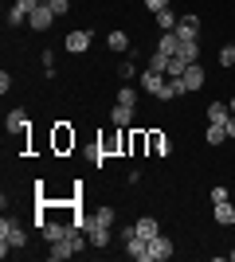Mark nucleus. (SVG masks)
Masks as SVG:
<instances>
[{
    "mask_svg": "<svg viewBox=\"0 0 235 262\" xmlns=\"http://www.w3.org/2000/svg\"><path fill=\"white\" fill-rule=\"evenodd\" d=\"M24 243H28V235H24L20 219L4 215V219H0V254H8V251H24Z\"/></svg>",
    "mask_w": 235,
    "mask_h": 262,
    "instance_id": "1",
    "label": "nucleus"
},
{
    "mask_svg": "<svg viewBox=\"0 0 235 262\" xmlns=\"http://www.w3.org/2000/svg\"><path fill=\"white\" fill-rule=\"evenodd\" d=\"M141 86H145L149 94H157L161 102H168V78L161 75V71H145V75H141Z\"/></svg>",
    "mask_w": 235,
    "mask_h": 262,
    "instance_id": "2",
    "label": "nucleus"
},
{
    "mask_svg": "<svg viewBox=\"0 0 235 262\" xmlns=\"http://www.w3.org/2000/svg\"><path fill=\"white\" fill-rule=\"evenodd\" d=\"M168 258H173V239L168 235L149 239V262H168Z\"/></svg>",
    "mask_w": 235,
    "mask_h": 262,
    "instance_id": "3",
    "label": "nucleus"
},
{
    "mask_svg": "<svg viewBox=\"0 0 235 262\" xmlns=\"http://www.w3.org/2000/svg\"><path fill=\"white\" fill-rule=\"evenodd\" d=\"M87 239H90V247L106 251V247H110V227H106V223H98V219H90V223H87Z\"/></svg>",
    "mask_w": 235,
    "mask_h": 262,
    "instance_id": "4",
    "label": "nucleus"
},
{
    "mask_svg": "<svg viewBox=\"0 0 235 262\" xmlns=\"http://www.w3.org/2000/svg\"><path fill=\"white\" fill-rule=\"evenodd\" d=\"M28 24H32V32H47V28L55 24V12H51V4L44 0V4H39V8L28 16Z\"/></svg>",
    "mask_w": 235,
    "mask_h": 262,
    "instance_id": "5",
    "label": "nucleus"
},
{
    "mask_svg": "<svg viewBox=\"0 0 235 262\" xmlns=\"http://www.w3.org/2000/svg\"><path fill=\"white\" fill-rule=\"evenodd\" d=\"M196 32H200V20H196V16H180V24H177V39L180 43H192Z\"/></svg>",
    "mask_w": 235,
    "mask_h": 262,
    "instance_id": "6",
    "label": "nucleus"
},
{
    "mask_svg": "<svg viewBox=\"0 0 235 262\" xmlns=\"http://www.w3.org/2000/svg\"><path fill=\"white\" fill-rule=\"evenodd\" d=\"M208 82V75H204V67L200 63H192L188 71H184V86H188V94H196V90Z\"/></svg>",
    "mask_w": 235,
    "mask_h": 262,
    "instance_id": "7",
    "label": "nucleus"
},
{
    "mask_svg": "<svg viewBox=\"0 0 235 262\" xmlns=\"http://www.w3.org/2000/svg\"><path fill=\"white\" fill-rule=\"evenodd\" d=\"M145 145H149V153H153V157H168V153H173V141H168L165 133H149Z\"/></svg>",
    "mask_w": 235,
    "mask_h": 262,
    "instance_id": "8",
    "label": "nucleus"
},
{
    "mask_svg": "<svg viewBox=\"0 0 235 262\" xmlns=\"http://www.w3.org/2000/svg\"><path fill=\"white\" fill-rule=\"evenodd\" d=\"M4 125H8V133H28V110H8Z\"/></svg>",
    "mask_w": 235,
    "mask_h": 262,
    "instance_id": "9",
    "label": "nucleus"
},
{
    "mask_svg": "<svg viewBox=\"0 0 235 262\" xmlns=\"http://www.w3.org/2000/svg\"><path fill=\"white\" fill-rule=\"evenodd\" d=\"M110 121L118 125V129H130V125H134V106H122V102H118L114 114H110Z\"/></svg>",
    "mask_w": 235,
    "mask_h": 262,
    "instance_id": "10",
    "label": "nucleus"
},
{
    "mask_svg": "<svg viewBox=\"0 0 235 262\" xmlns=\"http://www.w3.org/2000/svg\"><path fill=\"white\" fill-rule=\"evenodd\" d=\"M90 39H94V35L90 32H67V51H75V55H82L90 47Z\"/></svg>",
    "mask_w": 235,
    "mask_h": 262,
    "instance_id": "11",
    "label": "nucleus"
},
{
    "mask_svg": "<svg viewBox=\"0 0 235 262\" xmlns=\"http://www.w3.org/2000/svg\"><path fill=\"white\" fill-rule=\"evenodd\" d=\"M227 118H231V106H227V102H212V106H208V121H212V125H227Z\"/></svg>",
    "mask_w": 235,
    "mask_h": 262,
    "instance_id": "12",
    "label": "nucleus"
},
{
    "mask_svg": "<svg viewBox=\"0 0 235 262\" xmlns=\"http://www.w3.org/2000/svg\"><path fill=\"white\" fill-rule=\"evenodd\" d=\"M134 231L141 235V239H157V235H161V227H157V219H153V215H141V219L134 223Z\"/></svg>",
    "mask_w": 235,
    "mask_h": 262,
    "instance_id": "13",
    "label": "nucleus"
},
{
    "mask_svg": "<svg viewBox=\"0 0 235 262\" xmlns=\"http://www.w3.org/2000/svg\"><path fill=\"white\" fill-rule=\"evenodd\" d=\"M67 231H71V223H51V219H47V223H44V239L59 243V239H67Z\"/></svg>",
    "mask_w": 235,
    "mask_h": 262,
    "instance_id": "14",
    "label": "nucleus"
},
{
    "mask_svg": "<svg viewBox=\"0 0 235 262\" xmlns=\"http://www.w3.org/2000/svg\"><path fill=\"white\" fill-rule=\"evenodd\" d=\"M71 254H78V251L71 247L67 239H59V243H51V251H47V258H51V262H63V258H71Z\"/></svg>",
    "mask_w": 235,
    "mask_h": 262,
    "instance_id": "15",
    "label": "nucleus"
},
{
    "mask_svg": "<svg viewBox=\"0 0 235 262\" xmlns=\"http://www.w3.org/2000/svg\"><path fill=\"white\" fill-rule=\"evenodd\" d=\"M216 223H220V227H231V223H235V208H231V200L216 204Z\"/></svg>",
    "mask_w": 235,
    "mask_h": 262,
    "instance_id": "16",
    "label": "nucleus"
},
{
    "mask_svg": "<svg viewBox=\"0 0 235 262\" xmlns=\"http://www.w3.org/2000/svg\"><path fill=\"white\" fill-rule=\"evenodd\" d=\"M177 24H180V16H177L173 8L157 12V28H161V32H177Z\"/></svg>",
    "mask_w": 235,
    "mask_h": 262,
    "instance_id": "17",
    "label": "nucleus"
},
{
    "mask_svg": "<svg viewBox=\"0 0 235 262\" xmlns=\"http://www.w3.org/2000/svg\"><path fill=\"white\" fill-rule=\"evenodd\" d=\"M71 145H75V133H71L67 125H55V149H59V153H67Z\"/></svg>",
    "mask_w": 235,
    "mask_h": 262,
    "instance_id": "18",
    "label": "nucleus"
},
{
    "mask_svg": "<svg viewBox=\"0 0 235 262\" xmlns=\"http://www.w3.org/2000/svg\"><path fill=\"white\" fill-rule=\"evenodd\" d=\"M106 47H110V51H130V35L125 32H110L106 35Z\"/></svg>",
    "mask_w": 235,
    "mask_h": 262,
    "instance_id": "19",
    "label": "nucleus"
},
{
    "mask_svg": "<svg viewBox=\"0 0 235 262\" xmlns=\"http://www.w3.org/2000/svg\"><path fill=\"white\" fill-rule=\"evenodd\" d=\"M157 51H165V55H177V51H180V39H177V32H165V35H161Z\"/></svg>",
    "mask_w": 235,
    "mask_h": 262,
    "instance_id": "20",
    "label": "nucleus"
},
{
    "mask_svg": "<svg viewBox=\"0 0 235 262\" xmlns=\"http://www.w3.org/2000/svg\"><path fill=\"white\" fill-rule=\"evenodd\" d=\"M180 59H184V63H200V43H196V39H192V43H180Z\"/></svg>",
    "mask_w": 235,
    "mask_h": 262,
    "instance_id": "21",
    "label": "nucleus"
},
{
    "mask_svg": "<svg viewBox=\"0 0 235 262\" xmlns=\"http://www.w3.org/2000/svg\"><path fill=\"white\" fill-rule=\"evenodd\" d=\"M204 141H208V145H224V141H227V125H208Z\"/></svg>",
    "mask_w": 235,
    "mask_h": 262,
    "instance_id": "22",
    "label": "nucleus"
},
{
    "mask_svg": "<svg viewBox=\"0 0 235 262\" xmlns=\"http://www.w3.org/2000/svg\"><path fill=\"white\" fill-rule=\"evenodd\" d=\"M168 59H173V55L153 51V59H149V71H161V75H165V71H168Z\"/></svg>",
    "mask_w": 235,
    "mask_h": 262,
    "instance_id": "23",
    "label": "nucleus"
},
{
    "mask_svg": "<svg viewBox=\"0 0 235 262\" xmlns=\"http://www.w3.org/2000/svg\"><path fill=\"white\" fill-rule=\"evenodd\" d=\"M8 24H12V28H20V24H28V12L12 4V8H8Z\"/></svg>",
    "mask_w": 235,
    "mask_h": 262,
    "instance_id": "24",
    "label": "nucleus"
},
{
    "mask_svg": "<svg viewBox=\"0 0 235 262\" xmlns=\"http://www.w3.org/2000/svg\"><path fill=\"white\" fill-rule=\"evenodd\" d=\"M118 102H122V106H137V94H134V86H122V90H118Z\"/></svg>",
    "mask_w": 235,
    "mask_h": 262,
    "instance_id": "25",
    "label": "nucleus"
},
{
    "mask_svg": "<svg viewBox=\"0 0 235 262\" xmlns=\"http://www.w3.org/2000/svg\"><path fill=\"white\" fill-rule=\"evenodd\" d=\"M231 63H235V47H220V67L227 71Z\"/></svg>",
    "mask_w": 235,
    "mask_h": 262,
    "instance_id": "26",
    "label": "nucleus"
},
{
    "mask_svg": "<svg viewBox=\"0 0 235 262\" xmlns=\"http://www.w3.org/2000/svg\"><path fill=\"white\" fill-rule=\"evenodd\" d=\"M90 219H98V223H106V227H110V223H114V208H98Z\"/></svg>",
    "mask_w": 235,
    "mask_h": 262,
    "instance_id": "27",
    "label": "nucleus"
},
{
    "mask_svg": "<svg viewBox=\"0 0 235 262\" xmlns=\"http://www.w3.org/2000/svg\"><path fill=\"white\" fill-rule=\"evenodd\" d=\"M39 4H44V0H16V8H24V12H28V16H32V12L39 8Z\"/></svg>",
    "mask_w": 235,
    "mask_h": 262,
    "instance_id": "28",
    "label": "nucleus"
},
{
    "mask_svg": "<svg viewBox=\"0 0 235 262\" xmlns=\"http://www.w3.org/2000/svg\"><path fill=\"white\" fill-rule=\"evenodd\" d=\"M47 4H51V12H55V16H63V12L71 8V0H47Z\"/></svg>",
    "mask_w": 235,
    "mask_h": 262,
    "instance_id": "29",
    "label": "nucleus"
},
{
    "mask_svg": "<svg viewBox=\"0 0 235 262\" xmlns=\"http://www.w3.org/2000/svg\"><path fill=\"white\" fill-rule=\"evenodd\" d=\"M145 8L157 16V12H165V8H168V0H145Z\"/></svg>",
    "mask_w": 235,
    "mask_h": 262,
    "instance_id": "30",
    "label": "nucleus"
},
{
    "mask_svg": "<svg viewBox=\"0 0 235 262\" xmlns=\"http://www.w3.org/2000/svg\"><path fill=\"white\" fill-rule=\"evenodd\" d=\"M118 75H122V78H134V59H130V63H118Z\"/></svg>",
    "mask_w": 235,
    "mask_h": 262,
    "instance_id": "31",
    "label": "nucleus"
},
{
    "mask_svg": "<svg viewBox=\"0 0 235 262\" xmlns=\"http://www.w3.org/2000/svg\"><path fill=\"white\" fill-rule=\"evenodd\" d=\"M227 200V188H212V204H224Z\"/></svg>",
    "mask_w": 235,
    "mask_h": 262,
    "instance_id": "32",
    "label": "nucleus"
},
{
    "mask_svg": "<svg viewBox=\"0 0 235 262\" xmlns=\"http://www.w3.org/2000/svg\"><path fill=\"white\" fill-rule=\"evenodd\" d=\"M227 137L235 141V118H227Z\"/></svg>",
    "mask_w": 235,
    "mask_h": 262,
    "instance_id": "33",
    "label": "nucleus"
},
{
    "mask_svg": "<svg viewBox=\"0 0 235 262\" xmlns=\"http://www.w3.org/2000/svg\"><path fill=\"white\" fill-rule=\"evenodd\" d=\"M227 106H231V118H235V94H231V102H227Z\"/></svg>",
    "mask_w": 235,
    "mask_h": 262,
    "instance_id": "34",
    "label": "nucleus"
},
{
    "mask_svg": "<svg viewBox=\"0 0 235 262\" xmlns=\"http://www.w3.org/2000/svg\"><path fill=\"white\" fill-rule=\"evenodd\" d=\"M231 262H235V247H231Z\"/></svg>",
    "mask_w": 235,
    "mask_h": 262,
    "instance_id": "35",
    "label": "nucleus"
},
{
    "mask_svg": "<svg viewBox=\"0 0 235 262\" xmlns=\"http://www.w3.org/2000/svg\"><path fill=\"white\" fill-rule=\"evenodd\" d=\"M231 47H235V39H231Z\"/></svg>",
    "mask_w": 235,
    "mask_h": 262,
    "instance_id": "36",
    "label": "nucleus"
}]
</instances>
